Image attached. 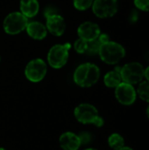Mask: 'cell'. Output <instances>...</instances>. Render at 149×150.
I'll list each match as a JSON object with an SVG mask.
<instances>
[{
  "label": "cell",
  "mask_w": 149,
  "mask_h": 150,
  "mask_svg": "<svg viewBox=\"0 0 149 150\" xmlns=\"http://www.w3.org/2000/svg\"><path fill=\"white\" fill-rule=\"evenodd\" d=\"M100 77L99 68L92 63H83L76 68L74 73L75 83L83 88L91 87Z\"/></svg>",
  "instance_id": "cell-1"
},
{
  "label": "cell",
  "mask_w": 149,
  "mask_h": 150,
  "mask_svg": "<svg viewBox=\"0 0 149 150\" xmlns=\"http://www.w3.org/2000/svg\"><path fill=\"white\" fill-rule=\"evenodd\" d=\"M98 54L104 62L113 65L119 63L125 57L126 51L120 44L114 41H108L101 45Z\"/></svg>",
  "instance_id": "cell-2"
},
{
  "label": "cell",
  "mask_w": 149,
  "mask_h": 150,
  "mask_svg": "<svg viewBox=\"0 0 149 150\" xmlns=\"http://www.w3.org/2000/svg\"><path fill=\"white\" fill-rule=\"evenodd\" d=\"M76 119L83 124H93L96 127H102L104 120L99 116L97 109L90 104H81L75 109Z\"/></svg>",
  "instance_id": "cell-3"
},
{
  "label": "cell",
  "mask_w": 149,
  "mask_h": 150,
  "mask_svg": "<svg viewBox=\"0 0 149 150\" xmlns=\"http://www.w3.org/2000/svg\"><path fill=\"white\" fill-rule=\"evenodd\" d=\"M28 24L27 18L21 12L14 11L8 14L4 20V30L10 35H16L25 30Z\"/></svg>",
  "instance_id": "cell-4"
},
{
  "label": "cell",
  "mask_w": 149,
  "mask_h": 150,
  "mask_svg": "<svg viewBox=\"0 0 149 150\" xmlns=\"http://www.w3.org/2000/svg\"><path fill=\"white\" fill-rule=\"evenodd\" d=\"M71 47L69 43L63 45H54L47 54V62L54 69L62 68L68 60V51Z\"/></svg>",
  "instance_id": "cell-5"
},
{
  "label": "cell",
  "mask_w": 149,
  "mask_h": 150,
  "mask_svg": "<svg viewBox=\"0 0 149 150\" xmlns=\"http://www.w3.org/2000/svg\"><path fill=\"white\" fill-rule=\"evenodd\" d=\"M145 69L139 62H130L121 68L120 75L122 81L129 84L140 83L144 77Z\"/></svg>",
  "instance_id": "cell-6"
},
{
  "label": "cell",
  "mask_w": 149,
  "mask_h": 150,
  "mask_svg": "<svg viewBox=\"0 0 149 150\" xmlns=\"http://www.w3.org/2000/svg\"><path fill=\"white\" fill-rule=\"evenodd\" d=\"M47 65L45 62L41 59H34L28 62L25 69V77L32 82H40L47 74Z\"/></svg>",
  "instance_id": "cell-7"
},
{
  "label": "cell",
  "mask_w": 149,
  "mask_h": 150,
  "mask_svg": "<svg viewBox=\"0 0 149 150\" xmlns=\"http://www.w3.org/2000/svg\"><path fill=\"white\" fill-rule=\"evenodd\" d=\"M94 14L101 18H110L118 11L117 0H94L92 4Z\"/></svg>",
  "instance_id": "cell-8"
},
{
  "label": "cell",
  "mask_w": 149,
  "mask_h": 150,
  "mask_svg": "<svg viewBox=\"0 0 149 150\" xmlns=\"http://www.w3.org/2000/svg\"><path fill=\"white\" fill-rule=\"evenodd\" d=\"M115 97L121 105H131L136 100L137 92L132 84L122 82L115 88Z\"/></svg>",
  "instance_id": "cell-9"
},
{
  "label": "cell",
  "mask_w": 149,
  "mask_h": 150,
  "mask_svg": "<svg viewBox=\"0 0 149 150\" xmlns=\"http://www.w3.org/2000/svg\"><path fill=\"white\" fill-rule=\"evenodd\" d=\"M47 30L54 36H61L63 34L66 29V24L64 18L59 15L54 13H46Z\"/></svg>",
  "instance_id": "cell-10"
},
{
  "label": "cell",
  "mask_w": 149,
  "mask_h": 150,
  "mask_svg": "<svg viewBox=\"0 0 149 150\" xmlns=\"http://www.w3.org/2000/svg\"><path fill=\"white\" fill-rule=\"evenodd\" d=\"M77 33L81 39L86 41H91L97 39L101 32L98 25L90 21H87L79 25Z\"/></svg>",
  "instance_id": "cell-11"
},
{
  "label": "cell",
  "mask_w": 149,
  "mask_h": 150,
  "mask_svg": "<svg viewBox=\"0 0 149 150\" xmlns=\"http://www.w3.org/2000/svg\"><path fill=\"white\" fill-rule=\"evenodd\" d=\"M60 145L64 150H77L81 146V142L78 135L71 132H67L61 135Z\"/></svg>",
  "instance_id": "cell-12"
},
{
  "label": "cell",
  "mask_w": 149,
  "mask_h": 150,
  "mask_svg": "<svg viewBox=\"0 0 149 150\" xmlns=\"http://www.w3.org/2000/svg\"><path fill=\"white\" fill-rule=\"evenodd\" d=\"M28 35L34 40H43L47 33V27L40 22L32 21L29 22L25 27Z\"/></svg>",
  "instance_id": "cell-13"
},
{
  "label": "cell",
  "mask_w": 149,
  "mask_h": 150,
  "mask_svg": "<svg viewBox=\"0 0 149 150\" xmlns=\"http://www.w3.org/2000/svg\"><path fill=\"white\" fill-rule=\"evenodd\" d=\"M20 12L26 18H32L37 15L40 9L38 0H20Z\"/></svg>",
  "instance_id": "cell-14"
},
{
  "label": "cell",
  "mask_w": 149,
  "mask_h": 150,
  "mask_svg": "<svg viewBox=\"0 0 149 150\" xmlns=\"http://www.w3.org/2000/svg\"><path fill=\"white\" fill-rule=\"evenodd\" d=\"M120 67H117L114 70L108 72L105 77H104V82L105 84L109 87V88H116L120 83H122V78L120 75Z\"/></svg>",
  "instance_id": "cell-15"
},
{
  "label": "cell",
  "mask_w": 149,
  "mask_h": 150,
  "mask_svg": "<svg viewBox=\"0 0 149 150\" xmlns=\"http://www.w3.org/2000/svg\"><path fill=\"white\" fill-rule=\"evenodd\" d=\"M108 144L112 149L119 150L125 146V140L120 134H112L108 138Z\"/></svg>",
  "instance_id": "cell-16"
},
{
  "label": "cell",
  "mask_w": 149,
  "mask_h": 150,
  "mask_svg": "<svg viewBox=\"0 0 149 150\" xmlns=\"http://www.w3.org/2000/svg\"><path fill=\"white\" fill-rule=\"evenodd\" d=\"M140 97V98L145 102L149 103V82L144 81L141 82L138 87V90L136 91Z\"/></svg>",
  "instance_id": "cell-17"
},
{
  "label": "cell",
  "mask_w": 149,
  "mask_h": 150,
  "mask_svg": "<svg viewBox=\"0 0 149 150\" xmlns=\"http://www.w3.org/2000/svg\"><path fill=\"white\" fill-rule=\"evenodd\" d=\"M101 45H102V43L99 41L98 39H96V40H91V41H88V47H87L85 53L88 54H90V55L97 54L99 52Z\"/></svg>",
  "instance_id": "cell-18"
},
{
  "label": "cell",
  "mask_w": 149,
  "mask_h": 150,
  "mask_svg": "<svg viewBox=\"0 0 149 150\" xmlns=\"http://www.w3.org/2000/svg\"><path fill=\"white\" fill-rule=\"evenodd\" d=\"M94 0H73L74 6L79 11H85L93 4Z\"/></svg>",
  "instance_id": "cell-19"
},
{
  "label": "cell",
  "mask_w": 149,
  "mask_h": 150,
  "mask_svg": "<svg viewBox=\"0 0 149 150\" xmlns=\"http://www.w3.org/2000/svg\"><path fill=\"white\" fill-rule=\"evenodd\" d=\"M87 47H88V41L79 38L78 40H76L75 44H74V47H75V50L79 53V54H83L86 52V49H87Z\"/></svg>",
  "instance_id": "cell-20"
},
{
  "label": "cell",
  "mask_w": 149,
  "mask_h": 150,
  "mask_svg": "<svg viewBox=\"0 0 149 150\" xmlns=\"http://www.w3.org/2000/svg\"><path fill=\"white\" fill-rule=\"evenodd\" d=\"M135 6L145 11H149V0H134Z\"/></svg>",
  "instance_id": "cell-21"
},
{
  "label": "cell",
  "mask_w": 149,
  "mask_h": 150,
  "mask_svg": "<svg viewBox=\"0 0 149 150\" xmlns=\"http://www.w3.org/2000/svg\"><path fill=\"white\" fill-rule=\"evenodd\" d=\"M79 139H80V142L81 145H87L88 143L90 142L91 141V135L87 133V132H83L78 135Z\"/></svg>",
  "instance_id": "cell-22"
},
{
  "label": "cell",
  "mask_w": 149,
  "mask_h": 150,
  "mask_svg": "<svg viewBox=\"0 0 149 150\" xmlns=\"http://www.w3.org/2000/svg\"><path fill=\"white\" fill-rule=\"evenodd\" d=\"M97 39L99 40V41H100L102 44H104V43H106V42L110 41V38H109V36H108L107 34H105V33H100Z\"/></svg>",
  "instance_id": "cell-23"
},
{
  "label": "cell",
  "mask_w": 149,
  "mask_h": 150,
  "mask_svg": "<svg viewBox=\"0 0 149 150\" xmlns=\"http://www.w3.org/2000/svg\"><path fill=\"white\" fill-rule=\"evenodd\" d=\"M144 76L146 77L147 81L149 82V66L145 69V72H144Z\"/></svg>",
  "instance_id": "cell-24"
},
{
  "label": "cell",
  "mask_w": 149,
  "mask_h": 150,
  "mask_svg": "<svg viewBox=\"0 0 149 150\" xmlns=\"http://www.w3.org/2000/svg\"><path fill=\"white\" fill-rule=\"evenodd\" d=\"M119 150H133L132 148H130V147H126V146H124L123 148H121Z\"/></svg>",
  "instance_id": "cell-25"
},
{
  "label": "cell",
  "mask_w": 149,
  "mask_h": 150,
  "mask_svg": "<svg viewBox=\"0 0 149 150\" xmlns=\"http://www.w3.org/2000/svg\"><path fill=\"white\" fill-rule=\"evenodd\" d=\"M147 116L148 117L149 119V105H148V107H147Z\"/></svg>",
  "instance_id": "cell-26"
},
{
  "label": "cell",
  "mask_w": 149,
  "mask_h": 150,
  "mask_svg": "<svg viewBox=\"0 0 149 150\" xmlns=\"http://www.w3.org/2000/svg\"><path fill=\"white\" fill-rule=\"evenodd\" d=\"M85 150H97V149H87Z\"/></svg>",
  "instance_id": "cell-27"
},
{
  "label": "cell",
  "mask_w": 149,
  "mask_h": 150,
  "mask_svg": "<svg viewBox=\"0 0 149 150\" xmlns=\"http://www.w3.org/2000/svg\"><path fill=\"white\" fill-rule=\"evenodd\" d=\"M0 150H5V149H2V148H0Z\"/></svg>",
  "instance_id": "cell-28"
},
{
  "label": "cell",
  "mask_w": 149,
  "mask_h": 150,
  "mask_svg": "<svg viewBox=\"0 0 149 150\" xmlns=\"http://www.w3.org/2000/svg\"><path fill=\"white\" fill-rule=\"evenodd\" d=\"M0 60H1V58H0Z\"/></svg>",
  "instance_id": "cell-29"
}]
</instances>
